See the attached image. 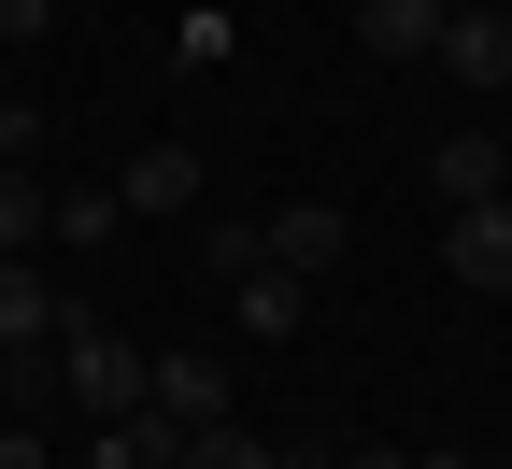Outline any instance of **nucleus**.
I'll use <instances>...</instances> for the list:
<instances>
[{"mask_svg":"<svg viewBox=\"0 0 512 469\" xmlns=\"http://www.w3.org/2000/svg\"><path fill=\"white\" fill-rule=\"evenodd\" d=\"M57 370H72V398H86L100 427H128V413H143V342H114L100 313H57Z\"/></svg>","mask_w":512,"mask_h":469,"instance_id":"nucleus-1","label":"nucleus"},{"mask_svg":"<svg viewBox=\"0 0 512 469\" xmlns=\"http://www.w3.org/2000/svg\"><path fill=\"white\" fill-rule=\"evenodd\" d=\"M143 413H171L185 441L228 427V356H200V342H185V356H143Z\"/></svg>","mask_w":512,"mask_h":469,"instance_id":"nucleus-2","label":"nucleus"},{"mask_svg":"<svg viewBox=\"0 0 512 469\" xmlns=\"http://www.w3.org/2000/svg\"><path fill=\"white\" fill-rule=\"evenodd\" d=\"M441 271H456L470 299H512V199H470V214L441 228Z\"/></svg>","mask_w":512,"mask_h":469,"instance_id":"nucleus-3","label":"nucleus"},{"mask_svg":"<svg viewBox=\"0 0 512 469\" xmlns=\"http://www.w3.org/2000/svg\"><path fill=\"white\" fill-rule=\"evenodd\" d=\"M114 199H128V214H143V228H171V214H200V143H143V157L114 171Z\"/></svg>","mask_w":512,"mask_h":469,"instance_id":"nucleus-4","label":"nucleus"},{"mask_svg":"<svg viewBox=\"0 0 512 469\" xmlns=\"http://www.w3.org/2000/svg\"><path fill=\"white\" fill-rule=\"evenodd\" d=\"M228 299H242V342H299L313 327V271H285V256H256Z\"/></svg>","mask_w":512,"mask_h":469,"instance_id":"nucleus-5","label":"nucleus"},{"mask_svg":"<svg viewBox=\"0 0 512 469\" xmlns=\"http://www.w3.org/2000/svg\"><path fill=\"white\" fill-rule=\"evenodd\" d=\"M441 72H456V86H512V15H498V0H470V15H441Z\"/></svg>","mask_w":512,"mask_h":469,"instance_id":"nucleus-6","label":"nucleus"},{"mask_svg":"<svg viewBox=\"0 0 512 469\" xmlns=\"http://www.w3.org/2000/svg\"><path fill=\"white\" fill-rule=\"evenodd\" d=\"M342 242H356L342 199H285V214H271V256H285V271H342Z\"/></svg>","mask_w":512,"mask_h":469,"instance_id":"nucleus-7","label":"nucleus"},{"mask_svg":"<svg viewBox=\"0 0 512 469\" xmlns=\"http://www.w3.org/2000/svg\"><path fill=\"white\" fill-rule=\"evenodd\" d=\"M498 171H512V143H484V128H441V143H427V185L456 199V214H470V199H498Z\"/></svg>","mask_w":512,"mask_h":469,"instance_id":"nucleus-8","label":"nucleus"},{"mask_svg":"<svg viewBox=\"0 0 512 469\" xmlns=\"http://www.w3.org/2000/svg\"><path fill=\"white\" fill-rule=\"evenodd\" d=\"M57 313H72V299H57V285L29 271V256H0V356H29V342H57Z\"/></svg>","mask_w":512,"mask_h":469,"instance_id":"nucleus-9","label":"nucleus"},{"mask_svg":"<svg viewBox=\"0 0 512 469\" xmlns=\"http://www.w3.org/2000/svg\"><path fill=\"white\" fill-rule=\"evenodd\" d=\"M356 43L370 57H427L441 43V0H356Z\"/></svg>","mask_w":512,"mask_h":469,"instance_id":"nucleus-10","label":"nucleus"},{"mask_svg":"<svg viewBox=\"0 0 512 469\" xmlns=\"http://www.w3.org/2000/svg\"><path fill=\"white\" fill-rule=\"evenodd\" d=\"M29 242H57V185L43 171H0V256H29Z\"/></svg>","mask_w":512,"mask_h":469,"instance_id":"nucleus-11","label":"nucleus"},{"mask_svg":"<svg viewBox=\"0 0 512 469\" xmlns=\"http://www.w3.org/2000/svg\"><path fill=\"white\" fill-rule=\"evenodd\" d=\"M114 228H128L114 185H57V242H114Z\"/></svg>","mask_w":512,"mask_h":469,"instance_id":"nucleus-12","label":"nucleus"},{"mask_svg":"<svg viewBox=\"0 0 512 469\" xmlns=\"http://www.w3.org/2000/svg\"><path fill=\"white\" fill-rule=\"evenodd\" d=\"M171 469H285V455H271V441H256V427H200V441H185V455H171Z\"/></svg>","mask_w":512,"mask_h":469,"instance_id":"nucleus-13","label":"nucleus"},{"mask_svg":"<svg viewBox=\"0 0 512 469\" xmlns=\"http://www.w3.org/2000/svg\"><path fill=\"white\" fill-rule=\"evenodd\" d=\"M171 57H185V72H214V57H228V15H214V0H185V29H171Z\"/></svg>","mask_w":512,"mask_h":469,"instance_id":"nucleus-14","label":"nucleus"},{"mask_svg":"<svg viewBox=\"0 0 512 469\" xmlns=\"http://www.w3.org/2000/svg\"><path fill=\"white\" fill-rule=\"evenodd\" d=\"M29 157H43V114H29V100H0V171H29Z\"/></svg>","mask_w":512,"mask_h":469,"instance_id":"nucleus-15","label":"nucleus"},{"mask_svg":"<svg viewBox=\"0 0 512 469\" xmlns=\"http://www.w3.org/2000/svg\"><path fill=\"white\" fill-rule=\"evenodd\" d=\"M57 29V0H0V43H43Z\"/></svg>","mask_w":512,"mask_h":469,"instance_id":"nucleus-16","label":"nucleus"},{"mask_svg":"<svg viewBox=\"0 0 512 469\" xmlns=\"http://www.w3.org/2000/svg\"><path fill=\"white\" fill-rule=\"evenodd\" d=\"M0 469H43V441H29V427H0Z\"/></svg>","mask_w":512,"mask_h":469,"instance_id":"nucleus-17","label":"nucleus"},{"mask_svg":"<svg viewBox=\"0 0 512 469\" xmlns=\"http://www.w3.org/2000/svg\"><path fill=\"white\" fill-rule=\"evenodd\" d=\"M342 469H413V455H342Z\"/></svg>","mask_w":512,"mask_h":469,"instance_id":"nucleus-18","label":"nucleus"},{"mask_svg":"<svg viewBox=\"0 0 512 469\" xmlns=\"http://www.w3.org/2000/svg\"><path fill=\"white\" fill-rule=\"evenodd\" d=\"M441 15H470V0H441Z\"/></svg>","mask_w":512,"mask_h":469,"instance_id":"nucleus-19","label":"nucleus"},{"mask_svg":"<svg viewBox=\"0 0 512 469\" xmlns=\"http://www.w3.org/2000/svg\"><path fill=\"white\" fill-rule=\"evenodd\" d=\"M498 199H512V171H498Z\"/></svg>","mask_w":512,"mask_h":469,"instance_id":"nucleus-20","label":"nucleus"}]
</instances>
